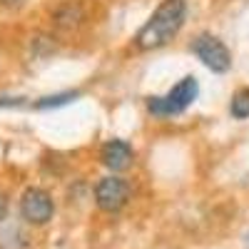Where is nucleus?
<instances>
[{"instance_id": "1", "label": "nucleus", "mask_w": 249, "mask_h": 249, "mask_svg": "<svg viewBox=\"0 0 249 249\" xmlns=\"http://www.w3.org/2000/svg\"><path fill=\"white\" fill-rule=\"evenodd\" d=\"M184 20H187V3L184 0H162L157 5V10L150 15V20L137 30L135 48L142 50V53L164 48L167 43H172V37H177V33L184 25Z\"/></svg>"}, {"instance_id": "2", "label": "nucleus", "mask_w": 249, "mask_h": 249, "mask_svg": "<svg viewBox=\"0 0 249 249\" xmlns=\"http://www.w3.org/2000/svg\"><path fill=\"white\" fill-rule=\"evenodd\" d=\"M199 95V82L195 75H184L177 85L157 97H147V110L155 117H172V115H182L187 107L192 105Z\"/></svg>"}, {"instance_id": "3", "label": "nucleus", "mask_w": 249, "mask_h": 249, "mask_svg": "<svg viewBox=\"0 0 249 249\" xmlns=\"http://www.w3.org/2000/svg\"><path fill=\"white\" fill-rule=\"evenodd\" d=\"M192 53L202 60V65L207 68V70H212V72H217V75H222V72H227L232 68V53H230V48H227L219 37H214V35H197L195 40H192Z\"/></svg>"}, {"instance_id": "4", "label": "nucleus", "mask_w": 249, "mask_h": 249, "mask_svg": "<svg viewBox=\"0 0 249 249\" xmlns=\"http://www.w3.org/2000/svg\"><path fill=\"white\" fill-rule=\"evenodd\" d=\"M130 199V184L124 182L122 177H102L97 184H95V202L102 212H120L124 204Z\"/></svg>"}, {"instance_id": "5", "label": "nucleus", "mask_w": 249, "mask_h": 249, "mask_svg": "<svg viewBox=\"0 0 249 249\" xmlns=\"http://www.w3.org/2000/svg\"><path fill=\"white\" fill-rule=\"evenodd\" d=\"M20 214L28 224H48L55 214V204H53V197L50 192L40 190V187H30L25 190L23 199H20Z\"/></svg>"}, {"instance_id": "6", "label": "nucleus", "mask_w": 249, "mask_h": 249, "mask_svg": "<svg viewBox=\"0 0 249 249\" xmlns=\"http://www.w3.org/2000/svg\"><path fill=\"white\" fill-rule=\"evenodd\" d=\"M132 157H135V152H132V147L124 140H110V142H105V144H102V152H100L102 164H105L107 170H112V172L127 170L130 164H132Z\"/></svg>"}, {"instance_id": "7", "label": "nucleus", "mask_w": 249, "mask_h": 249, "mask_svg": "<svg viewBox=\"0 0 249 249\" xmlns=\"http://www.w3.org/2000/svg\"><path fill=\"white\" fill-rule=\"evenodd\" d=\"M82 20H85V10H82L77 3H65V5H60L57 13H55V23H57V28H65V30L77 28Z\"/></svg>"}, {"instance_id": "8", "label": "nucleus", "mask_w": 249, "mask_h": 249, "mask_svg": "<svg viewBox=\"0 0 249 249\" xmlns=\"http://www.w3.org/2000/svg\"><path fill=\"white\" fill-rule=\"evenodd\" d=\"M80 97V90H65V92H55V95H48V97H40L35 102L37 110H53V107H62V105H70Z\"/></svg>"}, {"instance_id": "9", "label": "nucleus", "mask_w": 249, "mask_h": 249, "mask_svg": "<svg viewBox=\"0 0 249 249\" xmlns=\"http://www.w3.org/2000/svg\"><path fill=\"white\" fill-rule=\"evenodd\" d=\"M230 115L234 120H247L249 117V88H242L232 95L230 102Z\"/></svg>"}, {"instance_id": "10", "label": "nucleus", "mask_w": 249, "mask_h": 249, "mask_svg": "<svg viewBox=\"0 0 249 249\" xmlns=\"http://www.w3.org/2000/svg\"><path fill=\"white\" fill-rule=\"evenodd\" d=\"M23 97H0V107H20Z\"/></svg>"}, {"instance_id": "11", "label": "nucleus", "mask_w": 249, "mask_h": 249, "mask_svg": "<svg viewBox=\"0 0 249 249\" xmlns=\"http://www.w3.org/2000/svg\"><path fill=\"white\" fill-rule=\"evenodd\" d=\"M23 3H25V0H0V5H5V8H18Z\"/></svg>"}, {"instance_id": "12", "label": "nucleus", "mask_w": 249, "mask_h": 249, "mask_svg": "<svg viewBox=\"0 0 249 249\" xmlns=\"http://www.w3.org/2000/svg\"><path fill=\"white\" fill-rule=\"evenodd\" d=\"M5 214H8V202H5L3 195H0V219H5Z\"/></svg>"}, {"instance_id": "13", "label": "nucleus", "mask_w": 249, "mask_h": 249, "mask_svg": "<svg viewBox=\"0 0 249 249\" xmlns=\"http://www.w3.org/2000/svg\"><path fill=\"white\" fill-rule=\"evenodd\" d=\"M247 247H249V232H247Z\"/></svg>"}]
</instances>
